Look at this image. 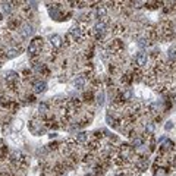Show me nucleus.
<instances>
[{
  "instance_id": "8",
  "label": "nucleus",
  "mask_w": 176,
  "mask_h": 176,
  "mask_svg": "<svg viewBox=\"0 0 176 176\" xmlns=\"http://www.w3.org/2000/svg\"><path fill=\"white\" fill-rule=\"evenodd\" d=\"M5 79H6V82H8V84H13V82H16V81H18V73L11 70V72H8V73H6V78H5Z\"/></svg>"
},
{
  "instance_id": "4",
  "label": "nucleus",
  "mask_w": 176,
  "mask_h": 176,
  "mask_svg": "<svg viewBox=\"0 0 176 176\" xmlns=\"http://www.w3.org/2000/svg\"><path fill=\"white\" fill-rule=\"evenodd\" d=\"M106 28H107L106 22H104V21H99V22L94 25V28H93V30H94V32L100 37V35H103V34L106 32Z\"/></svg>"
},
{
  "instance_id": "1",
  "label": "nucleus",
  "mask_w": 176,
  "mask_h": 176,
  "mask_svg": "<svg viewBox=\"0 0 176 176\" xmlns=\"http://www.w3.org/2000/svg\"><path fill=\"white\" fill-rule=\"evenodd\" d=\"M84 38V28L81 25H73L70 30H69V34H68V40H72V41H79Z\"/></svg>"
},
{
  "instance_id": "5",
  "label": "nucleus",
  "mask_w": 176,
  "mask_h": 176,
  "mask_svg": "<svg viewBox=\"0 0 176 176\" xmlns=\"http://www.w3.org/2000/svg\"><path fill=\"white\" fill-rule=\"evenodd\" d=\"M147 60H148L147 53H144V51H138V53H137V56H135V62H137L138 66H144V65H147Z\"/></svg>"
},
{
  "instance_id": "9",
  "label": "nucleus",
  "mask_w": 176,
  "mask_h": 176,
  "mask_svg": "<svg viewBox=\"0 0 176 176\" xmlns=\"http://www.w3.org/2000/svg\"><path fill=\"white\" fill-rule=\"evenodd\" d=\"M85 82H87V79H85L84 76H78V78L75 79L73 85H75V88H76V90H82V88H84V85H85Z\"/></svg>"
},
{
  "instance_id": "13",
  "label": "nucleus",
  "mask_w": 176,
  "mask_h": 176,
  "mask_svg": "<svg viewBox=\"0 0 176 176\" xmlns=\"http://www.w3.org/2000/svg\"><path fill=\"white\" fill-rule=\"evenodd\" d=\"M131 97H132V90H125L123 93H122V96H120V99L122 100H131Z\"/></svg>"
},
{
  "instance_id": "15",
  "label": "nucleus",
  "mask_w": 176,
  "mask_h": 176,
  "mask_svg": "<svg viewBox=\"0 0 176 176\" xmlns=\"http://www.w3.org/2000/svg\"><path fill=\"white\" fill-rule=\"evenodd\" d=\"M2 11H3V13H9L12 11V3H3Z\"/></svg>"
},
{
  "instance_id": "17",
  "label": "nucleus",
  "mask_w": 176,
  "mask_h": 176,
  "mask_svg": "<svg viewBox=\"0 0 176 176\" xmlns=\"http://www.w3.org/2000/svg\"><path fill=\"white\" fill-rule=\"evenodd\" d=\"M38 109H40V112H41V113H46V112H47V104H46V103H41Z\"/></svg>"
},
{
  "instance_id": "18",
  "label": "nucleus",
  "mask_w": 176,
  "mask_h": 176,
  "mask_svg": "<svg viewBox=\"0 0 176 176\" xmlns=\"http://www.w3.org/2000/svg\"><path fill=\"white\" fill-rule=\"evenodd\" d=\"M145 131H147V132H153V131H154V125H153V123H147Z\"/></svg>"
},
{
  "instance_id": "2",
  "label": "nucleus",
  "mask_w": 176,
  "mask_h": 176,
  "mask_svg": "<svg viewBox=\"0 0 176 176\" xmlns=\"http://www.w3.org/2000/svg\"><path fill=\"white\" fill-rule=\"evenodd\" d=\"M41 47H43V40H41V38H34V40L30 43V46H28V54H30L31 57L38 56L40 51H41Z\"/></svg>"
},
{
  "instance_id": "11",
  "label": "nucleus",
  "mask_w": 176,
  "mask_h": 176,
  "mask_svg": "<svg viewBox=\"0 0 176 176\" xmlns=\"http://www.w3.org/2000/svg\"><path fill=\"white\" fill-rule=\"evenodd\" d=\"M75 141L79 142V144L87 142V141H88V134H85V132H79V134H76V139H75Z\"/></svg>"
},
{
  "instance_id": "3",
  "label": "nucleus",
  "mask_w": 176,
  "mask_h": 176,
  "mask_svg": "<svg viewBox=\"0 0 176 176\" xmlns=\"http://www.w3.org/2000/svg\"><path fill=\"white\" fill-rule=\"evenodd\" d=\"M32 34H34V27H32V25H30V24L22 25V28H21V37H22V38H28V37H31Z\"/></svg>"
},
{
  "instance_id": "12",
  "label": "nucleus",
  "mask_w": 176,
  "mask_h": 176,
  "mask_svg": "<svg viewBox=\"0 0 176 176\" xmlns=\"http://www.w3.org/2000/svg\"><path fill=\"white\" fill-rule=\"evenodd\" d=\"M21 158H22V154H21L19 151H12V154H11V160H12L13 163H19Z\"/></svg>"
},
{
  "instance_id": "19",
  "label": "nucleus",
  "mask_w": 176,
  "mask_h": 176,
  "mask_svg": "<svg viewBox=\"0 0 176 176\" xmlns=\"http://www.w3.org/2000/svg\"><path fill=\"white\" fill-rule=\"evenodd\" d=\"M164 128H166V131H170V129H173V122H167Z\"/></svg>"
},
{
  "instance_id": "10",
  "label": "nucleus",
  "mask_w": 176,
  "mask_h": 176,
  "mask_svg": "<svg viewBox=\"0 0 176 176\" xmlns=\"http://www.w3.org/2000/svg\"><path fill=\"white\" fill-rule=\"evenodd\" d=\"M19 49H16V47H13V49H9L8 51H6V59H13V57H16L18 54H19Z\"/></svg>"
},
{
  "instance_id": "14",
  "label": "nucleus",
  "mask_w": 176,
  "mask_h": 176,
  "mask_svg": "<svg viewBox=\"0 0 176 176\" xmlns=\"http://www.w3.org/2000/svg\"><path fill=\"white\" fill-rule=\"evenodd\" d=\"M104 96H106L104 91H100V93L97 94V99H96V100H97V103H99L100 106H103V103H104Z\"/></svg>"
},
{
  "instance_id": "7",
  "label": "nucleus",
  "mask_w": 176,
  "mask_h": 176,
  "mask_svg": "<svg viewBox=\"0 0 176 176\" xmlns=\"http://www.w3.org/2000/svg\"><path fill=\"white\" fill-rule=\"evenodd\" d=\"M50 44H51L54 49H60V47H62V37L57 35V34L51 35V37H50Z\"/></svg>"
},
{
  "instance_id": "16",
  "label": "nucleus",
  "mask_w": 176,
  "mask_h": 176,
  "mask_svg": "<svg viewBox=\"0 0 176 176\" xmlns=\"http://www.w3.org/2000/svg\"><path fill=\"white\" fill-rule=\"evenodd\" d=\"M138 46H139L141 49H145V47L148 46V40H147V38H139V40H138Z\"/></svg>"
},
{
  "instance_id": "6",
  "label": "nucleus",
  "mask_w": 176,
  "mask_h": 176,
  "mask_svg": "<svg viewBox=\"0 0 176 176\" xmlns=\"http://www.w3.org/2000/svg\"><path fill=\"white\" fill-rule=\"evenodd\" d=\"M47 90V82L46 81H38L34 84V93L35 94H41Z\"/></svg>"
}]
</instances>
